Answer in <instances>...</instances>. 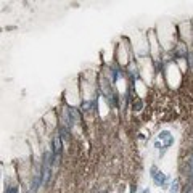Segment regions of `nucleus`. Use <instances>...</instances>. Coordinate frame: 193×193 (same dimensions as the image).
<instances>
[{
  "instance_id": "f257e3e1",
  "label": "nucleus",
  "mask_w": 193,
  "mask_h": 193,
  "mask_svg": "<svg viewBox=\"0 0 193 193\" xmlns=\"http://www.w3.org/2000/svg\"><path fill=\"white\" fill-rule=\"evenodd\" d=\"M61 151H63V148H61V137L57 134V135L53 137V140H52V151H50V153H52V156H53L55 163H57V159L61 156Z\"/></svg>"
},
{
  "instance_id": "f03ea898",
  "label": "nucleus",
  "mask_w": 193,
  "mask_h": 193,
  "mask_svg": "<svg viewBox=\"0 0 193 193\" xmlns=\"http://www.w3.org/2000/svg\"><path fill=\"white\" fill-rule=\"evenodd\" d=\"M159 139L166 142V148L172 143V142H174V139H172V135H171V132H169V131H163V132H161L159 134Z\"/></svg>"
},
{
  "instance_id": "7ed1b4c3",
  "label": "nucleus",
  "mask_w": 193,
  "mask_h": 193,
  "mask_svg": "<svg viewBox=\"0 0 193 193\" xmlns=\"http://www.w3.org/2000/svg\"><path fill=\"white\" fill-rule=\"evenodd\" d=\"M153 180L158 185H166V182H167V179L164 177V174H161V172H156V175L153 177Z\"/></svg>"
},
{
  "instance_id": "20e7f679",
  "label": "nucleus",
  "mask_w": 193,
  "mask_h": 193,
  "mask_svg": "<svg viewBox=\"0 0 193 193\" xmlns=\"http://www.w3.org/2000/svg\"><path fill=\"white\" fill-rule=\"evenodd\" d=\"M179 192V182H172L171 188H169V193H177Z\"/></svg>"
},
{
  "instance_id": "39448f33",
  "label": "nucleus",
  "mask_w": 193,
  "mask_h": 193,
  "mask_svg": "<svg viewBox=\"0 0 193 193\" xmlns=\"http://www.w3.org/2000/svg\"><path fill=\"white\" fill-rule=\"evenodd\" d=\"M5 193H18V188H16V187H13V185H10V187H7Z\"/></svg>"
},
{
  "instance_id": "423d86ee",
  "label": "nucleus",
  "mask_w": 193,
  "mask_h": 193,
  "mask_svg": "<svg viewBox=\"0 0 193 193\" xmlns=\"http://www.w3.org/2000/svg\"><path fill=\"white\" fill-rule=\"evenodd\" d=\"M188 63H190V68H193V53H188Z\"/></svg>"
}]
</instances>
